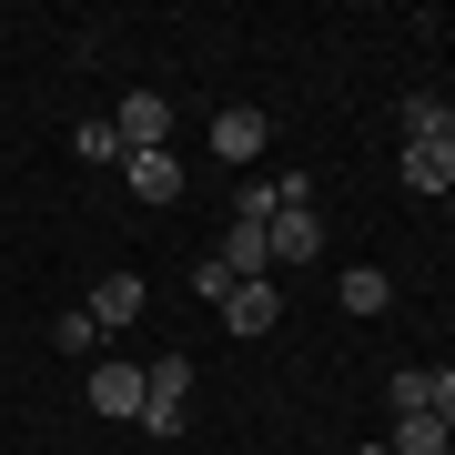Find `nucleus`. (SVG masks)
I'll list each match as a JSON object with an SVG mask.
<instances>
[{"mask_svg":"<svg viewBox=\"0 0 455 455\" xmlns=\"http://www.w3.org/2000/svg\"><path fill=\"white\" fill-rule=\"evenodd\" d=\"M425 415H435L445 435H455V374H435V405H425Z\"/></svg>","mask_w":455,"mask_h":455,"instance_id":"obj_17","label":"nucleus"},{"mask_svg":"<svg viewBox=\"0 0 455 455\" xmlns=\"http://www.w3.org/2000/svg\"><path fill=\"white\" fill-rule=\"evenodd\" d=\"M334 293H344V314H385V304H395V274H374V263H355V274H344Z\"/></svg>","mask_w":455,"mask_h":455,"instance_id":"obj_12","label":"nucleus"},{"mask_svg":"<svg viewBox=\"0 0 455 455\" xmlns=\"http://www.w3.org/2000/svg\"><path fill=\"white\" fill-rule=\"evenodd\" d=\"M212 263H223L233 283H263V274H274V223L233 212V223H223V253H212Z\"/></svg>","mask_w":455,"mask_h":455,"instance_id":"obj_3","label":"nucleus"},{"mask_svg":"<svg viewBox=\"0 0 455 455\" xmlns=\"http://www.w3.org/2000/svg\"><path fill=\"white\" fill-rule=\"evenodd\" d=\"M314 253H324V212H314V203L274 212V274H283V263H314Z\"/></svg>","mask_w":455,"mask_h":455,"instance_id":"obj_6","label":"nucleus"},{"mask_svg":"<svg viewBox=\"0 0 455 455\" xmlns=\"http://www.w3.org/2000/svg\"><path fill=\"white\" fill-rule=\"evenodd\" d=\"M445 152H455V101H445Z\"/></svg>","mask_w":455,"mask_h":455,"instance_id":"obj_18","label":"nucleus"},{"mask_svg":"<svg viewBox=\"0 0 455 455\" xmlns=\"http://www.w3.org/2000/svg\"><path fill=\"white\" fill-rule=\"evenodd\" d=\"M385 395H395V415H425V405H435V374H425V364H405Z\"/></svg>","mask_w":455,"mask_h":455,"instance_id":"obj_15","label":"nucleus"},{"mask_svg":"<svg viewBox=\"0 0 455 455\" xmlns=\"http://www.w3.org/2000/svg\"><path fill=\"white\" fill-rule=\"evenodd\" d=\"M355 455H385V445H355Z\"/></svg>","mask_w":455,"mask_h":455,"instance_id":"obj_19","label":"nucleus"},{"mask_svg":"<svg viewBox=\"0 0 455 455\" xmlns=\"http://www.w3.org/2000/svg\"><path fill=\"white\" fill-rule=\"evenodd\" d=\"M385 455H455V435L435 415H395V435H385Z\"/></svg>","mask_w":455,"mask_h":455,"instance_id":"obj_11","label":"nucleus"},{"mask_svg":"<svg viewBox=\"0 0 455 455\" xmlns=\"http://www.w3.org/2000/svg\"><path fill=\"white\" fill-rule=\"evenodd\" d=\"M405 142H445V101L435 92H405Z\"/></svg>","mask_w":455,"mask_h":455,"instance_id":"obj_14","label":"nucleus"},{"mask_svg":"<svg viewBox=\"0 0 455 455\" xmlns=\"http://www.w3.org/2000/svg\"><path fill=\"white\" fill-rule=\"evenodd\" d=\"M132 314H142V274H101V283H92V324H101V334H122Z\"/></svg>","mask_w":455,"mask_h":455,"instance_id":"obj_9","label":"nucleus"},{"mask_svg":"<svg viewBox=\"0 0 455 455\" xmlns=\"http://www.w3.org/2000/svg\"><path fill=\"white\" fill-rule=\"evenodd\" d=\"M212 314H223V334L263 344V334L283 324V293H274V274H263V283H233V293H223V304H212Z\"/></svg>","mask_w":455,"mask_h":455,"instance_id":"obj_4","label":"nucleus"},{"mask_svg":"<svg viewBox=\"0 0 455 455\" xmlns=\"http://www.w3.org/2000/svg\"><path fill=\"white\" fill-rule=\"evenodd\" d=\"M405 193H455V152L445 142H405Z\"/></svg>","mask_w":455,"mask_h":455,"instance_id":"obj_10","label":"nucleus"},{"mask_svg":"<svg viewBox=\"0 0 455 455\" xmlns=\"http://www.w3.org/2000/svg\"><path fill=\"white\" fill-rule=\"evenodd\" d=\"M263 132H274V122L233 101V112H212V152H223V163H253V152H263Z\"/></svg>","mask_w":455,"mask_h":455,"instance_id":"obj_7","label":"nucleus"},{"mask_svg":"<svg viewBox=\"0 0 455 455\" xmlns=\"http://www.w3.org/2000/svg\"><path fill=\"white\" fill-rule=\"evenodd\" d=\"M71 152H82V163H112V172H122V132H112V122H82V132H71Z\"/></svg>","mask_w":455,"mask_h":455,"instance_id":"obj_16","label":"nucleus"},{"mask_svg":"<svg viewBox=\"0 0 455 455\" xmlns=\"http://www.w3.org/2000/svg\"><path fill=\"white\" fill-rule=\"evenodd\" d=\"M182 405H193V355H152L142 364V435H182Z\"/></svg>","mask_w":455,"mask_h":455,"instance_id":"obj_1","label":"nucleus"},{"mask_svg":"<svg viewBox=\"0 0 455 455\" xmlns=\"http://www.w3.org/2000/svg\"><path fill=\"white\" fill-rule=\"evenodd\" d=\"M51 334H61V355H92V364H101V344H112V334L92 324V304H71V314H61Z\"/></svg>","mask_w":455,"mask_h":455,"instance_id":"obj_13","label":"nucleus"},{"mask_svg":"<svg viewBox=\"0 0 455 455\" xmlns=\"http://www.w3.org/2000/svg\"><path fill=\"white\" fill-rule=\"evenodd\" d=\"M122 182H132L142 203H172V193H182V163H172V152H122Z\"/></svg>","mask_w":455,"mask_h":455,"instance_id":"obj_8","label":"nucleus"},{"mask_svg":"<svg viewBox=\"0 0 455 455\" xmlns=\"http://www.w3.org/2000/svg\"><path fill=\"white\" fill-rule=\"evenodd\" d=\"M112 132H122V152H172V142H163V132H172L163 92H122V101H112Z\"/></svg>","mask_w":455,"mask_h":455,"instance_id":"obj_5","label":"nucleus"},{"mask_svg":"<svg viewBox=\"0 0 455 455\" xmlns=\"http://www.w3.org/2000/svg\"><path fill=\"white\" fill-rule=\"evenodd\" d=\"M92 415L101 425H142V364H132V355H101L92 364Z\"/></svg>","mask_w":455,"mask_h":455,"instance_id":"obj_2","label":"nucleus"}]
</instances>
